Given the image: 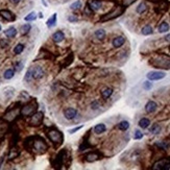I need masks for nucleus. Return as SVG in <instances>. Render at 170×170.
I'll list each match as a JSON object with an SVG mask.
<instances>
[{"mask_svg":"<svg viewBox=\"0 0 170 170\" xmlns=\"http://www.w3.org/2000/svg\"><path fill=\"white\" fill-rule=\"evenodd\" d=\"M24 147L28 151H34L38 154H43L48 149V145L45 140L39 136H31L26 138L24 141Z\"/></svg>","mask_w":170,"mask_h":170,"instance_id":"nucleus-1","label":"nucleus"},{"mask_svg":"<svg viewBox=\"0 0 170 170\" xmlns=\"http://www.w3.org/2000/svg\"><path fill=\"white\" fill-rule=\"evenodd\" d=\"M149 64L159 69H170V56L165 54L157 55L149 61Z\"/></svg>","mask_w":170,"mask_h":170,"instance_id":"nucleus-2","label":"nucleus"},{"mask_svg":"<svg viewBox=\"0 0 170 170\" xmlns=\"http://www.w3.org/2000/svg\"><path fill=\"white\" fill-rule=\"evenodd\" d=\"M46 135H47L48 139L50 140L56 147L62 145L63 142H64V135L58 128H55V127H51V128L47 129Z\"/></svg>","mask_w":170,"mask_h":170,"instance_id":"nucleus-3","label":"nucleus"},{"mask_svg":"<svg viewBox=\"0 0 170 170\" xmlns=\"http://www.w3.org/2000/svg\"><path fill=\"white\" fill-rule=\"evenodd\" d=\"M67 160H71V157H70V154L68 153V151L66 149H62L56 154V157H55L54 162L52 163V166L54 168H62L64 165H66L68 167L67 163H66Z\"/></svg>","mask_w":170,"mask_h":170,"instance_id":"nucleus-4","label":"nucleus"},{"mask_svg":"<svg viewBox=\"0 0 170 170\" xmlns=\"http://www.w3.org/2000/svg\"><path fill=\"white\" fill-rule=\"evenodd\" d=\"M37 110H38V102H37L36 99H32L30 102H28L24 107H22L21 111H20V114L23 117H28V116L32 115L34 113H36Z\"/></svg>","mask_w":170,"mask_h":170,"instance_id":"nucleus-5","label":"nucleus"},{"mask_svg":"<svg viewBox=\"0 0 170 170\" xmlns=\"http://www.w3.org/2000/svg\"><path fill=\"white\" fill-rule=\"evenodd\" d=\"M124 8L125 7L123 6V5H117L116 7H114V10H113L112 12H110L107 15H104V16L100 19V21H102V22L103 21H110V20L118 18L119 16H121V15L124 13Z\"/></svg>","mask_w":170,"mask_h":170,"instance_id":"nucleus-6","label":"nucleus"},{"mask_svg":"<svg viewBox=\"0 0 170 170\" xmlns=\"http://www.w3.org/2000/svg\"><path fill=\"white\" fill-rule=\"evenodd\" d=\"M151 169L153 170H167L170 169V158H165L162 160L158 161L153 164V166L151 167Z\"/></svg>","mask_w":170,"mask_h":170,"instance_id":"nucleus-7","label":"nucleus"},{"mask_svg":"<svg viewBox=\"0 0 170 170\" xmlns=\"http://www.w3.org/2000/svg\"><path fill=\"white\" fill-rule=\"evenodd\" d=\"M44 119V114L42 112H36L30 116L29 119V124L31 126H39L41 125Z\"/></svg>","mask_w":170,"mask_h":170,"instance_id":"nucleus-8","label":"nucleus"},{"mask_svg":"<svg viewBox=\"0 0 170 170\" xmlns=\"http://www.w3.org/2000/svg\"><path fill=\"white\" fill-rule=\"evenodd\" d=\"M29 70H30L34 79H41L45 75V71L41 66H35V67L29 68Z\"/></svg>","mask_w":170,"mask_h":170,"instance_id":"nucleus-9","label":"nucleus"},{"mask_svg":"<svg viewBox=\"0 0 170 170\" xmlns=\"http://www.w3.org/2000/svg\"><path fill=\"white\" fill-rule=\"evenodd\" d=\"M166 76V74L162 71H150L146 74V77L149 80H160L163 79Z\"/></svg>","mask_w":170,"mask_h":170,"instance_id":"nucleus-10","label":"nucleus"},{"mask_svg":"<svg viewBox=\"0 0 170 170\" xmlns=\"http://www.w3.org/2000/svg\"><path fill=\"white\" fill-rule=\"evenodd\" d=\"M77 116V110L74 108H66L64 110V117L67 120H73Z\"/></svg>","mask_w":170,"mask_h":170,"instance_id":"nucleus-11","label":"nucleus"},{"mask_svg":"<svg viewBox=\"0 0 170 170\" xmlns=\"http://www.w3.org/2000/svg\"><path fill=\"white\" fill-rule=\"evenodd\" d=\"M0 16L3 19H5L6 21H10V22H13L16 20V16L8 10H0Z\"/></svg>","mask_w":170,"mask_h":170,"instance_id":"nucleus-12","label":"nucleus"},{"mask_svg":"<svg viewBox=\"0 0 170 170\" xmlns=\"http://www.w3.org/2000/svg\"><path fill=\"white\" fill-rule=\"evenodd\" d=\"M86 161L87 162H90V163H93L95 161H98L101 159V154L99 152H96V151H93V152H89L88 154H86Z\"/></svg>","mask_w":170,"mask_h":170,"instance_id":"nucleus-13","label":"nucleus"},{"mask_svg":"<svg viewBox=\"0 0 170 170\" xmlns=\"http://www.w3.org/2000/svg\"><path fill=\"white\" fill-rule=\"evenodd\" d=\"M18 113H19V110L18 109H11V111H7V113L5 114L4 116V119L7 120V121H13V120L15 119V118L18 116Z\"/></svg>","mask_w":170,"mask_h":170,"instance_id":"nucleus-14","label":"nucleus"},{"mask_svg":"<svg viewBox=\"0 0 170 170\" xmlns=\"http://www.w3.org/2000/svg\"><path fill=\"white\" fill-rule=\"evenodd\" d=\"M157 108H158V104H157L154 101L150 100L146 103V106H145V111H146V113H148V114H151V113L156 112Z\"/></svg>","mask_w":170,"mask_h":170,"instance_id":"nucleus-15","label":"nucleus"},{"mask_svg":"<svg viewBox=\"0 0 170 170\" xmlns=\"http://www.w3.org/2000/svg\"><path fill=\"white\" fill-rule=\"evenodd\" d=\"M64 39H65V35H64V32L61 30L55 31L54 34L52 35V40L54 41V43H61Z\"/></svg>","mask_w":170,"mask_h":170,"instance_id":"nucleus-16","label":"nucleus"},{"mask_svg":"<svg viewBox=\"0 0 170 170\" xmlns=\"http://www.w3.org/2000/svg\"><path fill=\"white\" fill-rule=\"evenodd\" d=\"M88 4L90 5V7H91L93 11L100 10L101 6H102V2H101L100 0H91L90 2H88Z\"/></svg>","mask_w":170,"mask_h":170,"instance_id":"nucleus-17","label":"nucleus"},{"mask_svg":"<svg viewBox=\"0 0 170 170\" xmlns=\"http://www.w3.org/2000/svg\"><path fill=\"white\" fill-rule=\"evenodd\" d=\"M124 43H125V39L123 38V37H116V38L114 39L113 42H112L113 46H114L115 48L121 47V46H122Z\"/></svg>","mask_w":170,"mask_h":170,"instance_id":"nucleus-18","label":"nucleus"},{"mask_svg":"<svg viewBox=\"0 0 170 170\" xmlns=\"http://www.w3.org/2000/svg\"><path fill=\"white\" fill-rule=\"evenodd\" d=\"M4 35H5V37H7V38L13 39L17 36V29L15 28L14 26H11L4 31Z\"/></svg>","mask_w":170,"mask_h":170,"instance_id":"nucleus-19","label":"nucleus"},{"mask_svg":"<svg viewBox=\"0 0 170 170\" xmlns=\"http://www.w3.org/2000/svg\"><path fill=\"white\" fill-rule=\"evenodd\" d=\"M107 130V126L103 123H99V124H96L94 126V132L97 135H101Z\"/></svg>","mask_w":170,"mask_h":170,"instance_id":"nucleus-20","label":"nucleus"},{"mask_svg":"<svg viewBox=\"0 0 170 170\" xmlns=\"http://www.w3.org/2000/svg\"><path fill=\"white\" fill-rule=\"evenodd\" d=\"M56 20H58V15L53 14L52 16H51V17L47 20V22H46V24H47V27L51 28V27L54 26L55 24H56Z\"/></svg>","mask_w":170,"mask_h":170,"instance_id":"nucleus-21","label":"nucleus"},{"mask_svg":"<svg viewBox=\"0 0 170 170\" xmlns=\"http://www.w3.org/2000/svg\"><path fill=\"white\" fill-rule=\"evenodd\" d=\"M31 29V25L30 24H23L21 27H20V34L22 35V36H25V35H27L30 31Z\"/></svg>","mask_w":170,"mask_h":170,"instance_id":"nucleus-22","label":"nucleus"},{"mask_svg":"<svg viewBox=\"0 0 170 170\" xmlns=\"http://www.w3.org/2000/svg\"><path fill=\"white\" fill-rule=\"evenodd\" d=\"M14 76H15V69H12V68L6 69L4 71V73H3L4 79H12Z\"/></svg>","mask_w":170,"mask_h":170,"instance_id":"nucleus-23","label":"nucleus"},{"mask_svg":"<svg viewBox=\"0 0 170 170\" xmlns=\"http://www.w3.org/2000/svg\"><path fill=\"white\" fill-rule=\"evenodd\" d=\"M106 35H107L106 30H104V29H102V28L97 29V30L95 31V37L98 39L99 41H102L103 39L106 38Z\"/></svg>","mask_w":170,"mask_h":170,"instance_id":"nucleus-24","label":"nucleus"},{"mask_svg":"<svg viewBox=\"0 0 170 170\" xmlns=\"http://www.w3.org/2000/svg\"><path fill=\"white\" fill-rule=\"evenodd\" d=\"M113 94V89L111 88H106L101 90V96L103 99H108L109 97H111V95Z\"/></svg>","mask_w":170,"mask_h":170,"instance_id":"nucleus-25","label":"nucleus"},{"mask_svg":"<svg viewBox=\"0 0 170 170\" xmlns=\"http://www.w3.org/2000/svg\"><path fill=\"white\" fill-rule=\"evenodd\" d=\"M170 26L169 24L167 23V22H162V23L160 24V26H159V32H161V34H163V32H167L168 30H169Z\"/></svg>","mask_w":170,"mask_h":170,"instance_id":"nucleus-26","label":"nucleus"},{"mask_svg":"<svg viewBox=\"0 0 170 170\" xmlns=\"http://www.w3.org/2000/svg\"><path fill=\"white\" fill-rule=\"evenodd\" d=\"M150 125V120L148 118H142L139 121V126L141 128H147Z\"/></svg>","mask_w":170,"mask_h":170,"instance_id":"nucleus-27","label":"nucleus"},{"mask_svg":"<svg viewBox=\"0 0 170 170\" xmlns=\"http://www.w3.org/2000/svg\"><path fill=\"white\" fill-rule=\"evenodd\" d=\"M146 11H147V5L145 2H141L136 8V12L138 13V14H143V13H145Z\"/></svg>","mask_w":170,"mask_h":170,"instance_id":"nucleus-28","label":"nucleus"},{"mask_svg":"<svg viewBox=\"0 0 170 170\" xmlns=\"http://www.w3.org/2000/svg\"><path fill=\"white\" fill-rule=\"evenodd\" d=\"M156 146L159 147L160 149H163V150H167L169 148V143L166 141H160V142H157L156 143Z\"/></svg>","mask_w":170,"mask_h":170,"instance_id":"nucleus-29","label":"nucleus"},{"mask_svg":"<svg viewBox=\"0 0 170 170\" xmlns=\"http://www.w3.org/2000/svg\"><path fill=\"white\" fill-rule=\"evenodd\" d=\"M141 32H142V35H144V36H149V35H151L153 32L152 27H151L150 25H145V26L142 28Z\"/></svg>","mask_w":170,"mask_h":170,"instance_id":"nucleus-30","label":"nucleus"},{"mask_svg":"<svg viewBox=\"0 0 170 170\" xmlns=\"http://www.w3.org/2000/svg\"><path fill=\"white\" fill-rule=\"evenodd\" d=\"M162 130V127L159 124H153L152 126L150 127V133L152 135H159Z\"/></svg>","mask_w":170,"mask_h":170,"instance_id":"nucleus-31","label":"nucleus"},{"mask_svg":"<svg viewBox=\"0 0 170 170\" xmlns=\"http://www.w3.org/2000/svg\"><path fill=\"white\" fill-rule=\"evenodd\" d=\"M73 58H74L73 53H70V54L67 56V59L65 60V62L63 63V66H62V67H64V68L65 67H68V66H69V65L71 64L72 62H73Z\"/></svg>","mask_w":170,"mask_h":170,"instance_id":"nucleus-32","label":"nucleus"},{"mask_svg":"<svg viewBox=\"0 0 170 170\" xmlns=\"http://www.w3.org/2000/svg\"><path fill=\"white\" fill-rule=\"evenodd\" d=\"M118 128L120 129V130H126V129H128V127H129V123H128V121H121V122L118 124Z\"/></svg>","mask_w":170,"mask_h":170,"instance_id":"nucleus-33","label":"nucleus"},{"mask_svg":"<svg viewBox=\"0 0 170 170\" xmlns=\"http://www.w3.org/2000/svg\"><path fill=\"white\" fill-rule=\"evenodd\" d=\"M7 130V123L2 121V120H0V136L3 135L4 133H6Z\"/></svg>","mask_w":170,"mask_h":170,"instance_id":"nucleus-34","label":"nucleus"},{"mask_svg":"<svg viewBox=\"0 0 170 170\" xmlns=\"http://www.w3.org/2000/svg\"><path fill=\"white\" fill-rule=\"evenodd\" d=\"M49 56H51V54L48 51L41 50L38 54V56H37V59H49Z\"/></svg>","mask_w":170,"mask_h":170,"instance_id":"nucleus-35","label":"nucleus"},{"mask_svg":"<svg viewBox=\"0 0 170 170\" xmlns=\"http://www.w3.org/2000/svg\"><path fill=\"white\" fill-rule=\"evenodd\" d=\"M24 19H25V21H27V22L35 21V20L37 19V14L35 12H31V13H29V14L27 15V16L24 18Z\"/></svg>","mask_w":170,"mask_h":170,"instance_id":"nucleus-36","label":"nucleus"},{"mask_svg":"<svg viewBox=\"0 0 170 170\" xmlns=\"http://www.w3.org/2000/svg\"><path fill=\"white\" fill-rule=\"evenodd\" d=\"M24 50V45L23 44H18L16 45V47L14 48V53L15 54H21Z\"/></svg>","mask_w":170,"mask_h":170,"instance_id":"nucleus-37","label":"nucleus"},{"mask_svg":"<svg viewBox=\"0 0 170 170\" xmlns=\"http://www.w3.org/2000/svg\"><path fill=\"white\" fill-rule=\"evenodd\" d=\"M19 153H20V151H18V150L16 151V148H12L10 151V154H8V159H10V160H13V159L17 158V157L19 156Z\"/></svg>","mask_w":170,"mask_h":170,"instance_id":"nucleus-38","label":"nucleus"},{"mask_svg":"<svg viewBox=\"0 0 170 170\" xmlns=\"http://www.w3.org/2000/svg\"><path fill=\"white\" fill-rule=\"evenodd\" d=\"M80 7H82V2H80V1H75V2H73L71 4L70 8L73 11H76V10H78V8H80Z\"/></svg>","mask_w":170,"mask_h":170,"instance_id":"nucleus-39","label":"nucleus"},{"mask_svg":"<svg viewBox=\"0 0 170 170\" xmlns=\"http://www.w3.org/2000/svg\"><path fill=\"white\" fill-rule=\"evenodd\" d=\"M93 13H94V11L92 10L91 7H90V5L87 3L86 7H85V14H86L87 16H93Z\"/></svg>","mask_w":170,"mask_h":170,"instance_id":"nucleus-40","label":"nucleus"},{"mask_svg":"<svg viewBox=\"0 0 170 170\" xmlns=\"http://www.w3.org/2000/svg\"><path fill=\"white\" fill-rule=\"evenodd\" d=\"M88 147H90V145H89V143H87L86 140H84V141H83V143L79 145V151L86 150V149H88Z\"/></svg>","mask_w":170,"mask_h":170,"instance_id":"nucleus-41","label":"nucleus"},{"mask_svg":"<svg viewBox=\"0 0 170 170\" xmlns=\"http://www.w3.org/2000/svg\"><path fill=\"white\" fill-rule=\"evenodd\" d=\"M137 0H122V5L124 7H127L129 5H132L134 2H136Z\"/></svg>","mask_w":170,"mask_h":170,"instance_id":"nucleus-42","label":"nucleus"},{"mask_svg":"<svg viewBox=\"0 0 170 170\" xmlns=\"http://www.w3.org/2000/svg\"><path fill=\"white\" fill-rule=\"evenodd\" d=\"M134 138H135V139H136V140H140V139H142V138H143V133L140 132V130H138V129H137L136 132H135Z\"/></svg>","mask_w":170,"mask_h":170,"instance_id":"nucleus-43","label":"nucleus"},{"mask_svg":"<svg viewBox=\"0 0 170 170\" xmlns=\"http://www.w3.org/2000/svg\"><path fill=\"white\" fill-rule=\"evenodd\" d=\"M24 79L26 80V82H30L31 79H34L32 78V75H31V72H30V70H27V72H26V74H25V77H24Z\"/></svg>","mask_w":170,"mask_h":170,"instance_id":"nucleus-44","label":"nucleus"},{"mask_svg":"<svg viewBox=\"0 0 170 170\" xmlns=\"http://www.w3.org/2000/svg\"><path fill=\"white\" fill-rule=\"evenodd\" d=\"M22 69H23V64L21 62H17L15 64V70L16 71H21Z\"/></svg>","mask_w":170,"mask_h":170,"instance_id":"nucleus-45","label":"nucleus"},{"mask_svg":"<svg viewBox=\"0 0 170 170\" xmlns=\"http://www.w3.org/2000/svg\"><path fill=\"white\" fill-rule=\"evenodd\" d=\"M100 107V104H99V102L97 100H94L93 102L91 103V108H92V110H97V109Z\"/></svg>","mask_w":170,"mask_h":170,"instance_id":"nucleus-46","label":"nucleus"},{"mask_svg":"<svg viewBox=\"0 0 170 170\" xmlns=\"http://www.w3.org/2000/svg\"><path fill=\"white\" fill-rule=\"evenodd\" d=\"M151 87H152V85H151V83H149V82H144V84H143V88L145 89V90H150Z\"/></svg>","mask_w":170,"mask_h":170,"instance_id":"nucleus-47","label":"nucleus"},{"mask_svg":"<svg viewBox=\"0 0 170 170\" xmlns=\"http://www.w3.org/2000/svg\"><path fill=\"white\" fill-rule=\"evenodd\" d=\"M7 45H8V43H7L6 40H4V39H1V40H0V47L5 48Z\"/></svg>","mask_w":170,"mask_h":170,"instance_id":"nucleus-48","label":"nucleus"},{"mask_svg":"<svg viewBox=\"0 0 170 170\" xmlns=\"http://www.w3.org/2000/svg\"><path fill=\"white\" fill-rule=\"evenodd\" d=\"M68 21L69 22H77V18L75 17V15H70L68 17Z\"/></svg>","mask_w":170,"mask_h":170,"instance_id":"nucleus-49","label":"nucleus"},{"mask_svg":"<svg viewBox=\"0 0 170 170\" xmlns=\"http://www.w3.org/2000/svg\"><path fill=\"white\" fill-rule=\"evenodd\" d=\"M80 128H83V125H80V126L75 127V128H73V129H70L69 133H70V134H74L75 132H77V130H79V129H80Z\"/></svg>","mask_w":170,"mask_h":170,"instance_id":"nucleus-50","label":"nucleus"},{"mask_svg":"<svg viewBox=\"0 0 170 170\" xmlns=\"http://www.w3.org/2000/svg\"><path fill=\"white\" fill-rule=\"evenodd\" d=\"M20 1H21V0H10V2L13 3V4H18Z\"/></svg>","mask_w":170,"mask_h":170,"instance_id":"nucleus-51","label":"nucleus"},{"mask_svg":"<svg viewBox=\"0 0 170 170\" xmlns=\"http://www.w3.org/2000/svg\"><path fill=\"white\" fill-rule=\"evenodd\" d=\"M3 162H4V157H1V158H0V168L2 167Z\"/></svg>","mask_w":170,"mask_h":170,"instance_id":"nucleus-52","label":"nucleus"},{"mask_svg":"<svg viewBox=\"0 0 170 170\" xmlns=\"http://www.w3.org/2000/svg\"><path fill=\"white\" fill-rule=\"evenodd\" d=\"M165 40H166L167 42H170V34H168L167 36L165 37Z\"/></svg>","mask_w":170,"mask_h":170,"instance_id":"nucleus-53","label":"nucleus"},{"mask_svg":"<svg viewBox=\"0 0 170 170\" xmlns=\"http://www.w3.org/2000/svg\"><path fill=\"white\" fill-rule=\"evenodd\" d=\"M41 1H42V3H43L44 6H47V2H46L45 0H41Z\"/></svg>","mask_w":170,"mask_h":170,"instance_id":"nucleus-54","label":"nucleus"},{"mask_svg":"<svg viewBox=\"0 0 170 170\" xmlns=\"http://www.w3.org/2000/svg\"><path fill=\"white\" fill-rule=\"evenodd\" d=\"M39 16H40V18H43V14H42V13H40V14H39Z\"/></svg>","mask_w":170,"mask_h":170,"instance_id":"nucleus-55","label":"nucleus"},{"mask_svg":"<svg viewBox=\"0 0 170 170\" xmlns=\"http://www.w3.org/2000/svg\"><path fill=\"white\" fill-rule=\"evenodd\" d=\"M1 28H2V27H1V24H0V31H1Z\"/></svg>","mask_w":170,"mask_h":170,"instance_id":"nucleus-56","label":"nucleus"}]
</instances>
